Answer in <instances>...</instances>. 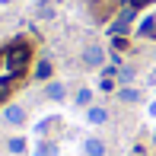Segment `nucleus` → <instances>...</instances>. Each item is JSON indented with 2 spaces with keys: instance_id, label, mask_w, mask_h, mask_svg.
<instances>
[{
  "instance_id": "1",
  "label": "nucleus",
  "mask_w": 156,
  "mask_h": 156,
  "mask_svg": "<svg viewBox=\"0 0 156 156\" xmlns=\"http://www.w3.org/2000/svg\"><path fill=\"white\" fill-rule=\"evenodd\" d=\"M29 61H32V48L26 45V41H13V45L3 48V64H6V70H10V76H19L29 67Z\"/></svg>"
},
{
  "instance_id": "2",
  "label": "nucleus",
  "mask_w": 156,
  "mask_h": 156,
  "mask_svg": "<svg viewBox=\"0 0 156 156\" xmlns=\"http://www.w3.org/2000/svg\"><path fill=\"white\" fill-rule=\"evenodd\" d=\"M134 19H137V10H134L131 3H127L124 10L118 13V19H115V23H112V35H124L127 29H131V23H134Z\"/></svg>"
},
{
  "instance_id": "3",
  "label": "nucleus",
  "mask_w": 156,
  "mask_h": 156,
  "mask_svg": "<svg viewBox=\"0 0 156 156\" xmlns=\"http://www.w3.org/2000/svg\"><path fill=\"white\" fill-rule=\"evenodd\" d=\"M83 64H86V67H102L105 64V51L99 45H86L83 48Z\"/></svg>"
},
{
  "instance_id": "4",
  "label": "nucleus",
  "mask_w": 156,
  "mask_h": 156,
  "mask_svg": "<svg viewBox=\"0 0 156 156\" xmlns=\"http://www.w3.org/2000/svg\"><path fill=\"white\" fill-rule=\"evenodd\" d=\"M86 121H89V124H105V121H108V112H105V108H99V105H89Z\"/></svg>"
},
{
  "instance_id": "5",
  "label": "nucleus",
  "mask_w": 156,
  "mask_h": 156,
  "mask_svg": "<svg viewBox=\"0 0 156 156\" xmlns=\"http://www.w3.org/2000/svg\"><path fill=\"white\" fill-rule=\"evenodd\" d=\"M83 150H86V156H105V144H102L99 137H89Z\"/></svg>"
},
{
  "instance_id": "6",
  "label": "nucleus",
  "mask_w": 156,
  "mask_h": 156,
  "mask_svg": "<svg viewBox=\"0 0 156 156\" xmlns=\"http://www.w3.org/2000/svg\"><path fill=\"white\" fill-rule=\"evenodd\" d=\"M6 121L10 124H23L26 121V108L23 105H10V108H6Z\"/></svg>"
},
{
  "instance_id": "7",
  "label": "nucleus",
  "mask_w": 156,
  "mask_h": 156,
  "mask_svg": "<svg viewBox=\"0 0 156 156\" xmlns=\"http://www.w3.org/2000/svg\"><path fill=\"white\" fill-rule=\"evenodd\" d=\"M140 35H144V38H153L156 35V16H147L144 23H140Z\"/></svg>"
},
{
  "instance_id": "8",
  "label": "nucleus",
  "mask_w": 156,
  "mask_h": 156,
  "mask_svg": "<svg viewBox=\"0 0 156 156\" xmlns=\"http://www.w3.org/2000/svg\"><path fill=\"white\" fill-rule=\"evenodd\" d=\"M118 99H121V102H137L140 93H137V89H131V86H124V89H118Z\"/></svg>"
},
{
  "instance_id": "9",
  "label": "nucleus",
  "mask_w": 156,
  "mask_h": 156,
  "mask_svg": "<svg viewBox=\"0 0 156 156\" xmlns=\"http://www.w3.org/2000/svg\"><path fill=\"white\" fill-rule=\"evenodd\" d=\"M48 99H64V83H48Z\"/></svg>"
},
{
  "instance_id": "10",
  "label": "nucleus",
  "mask_w": 156,
  "mask_h": 156,
  "mask_svg": "<svg viewBox=\"0 0 156 156\" xmlns=\"http://www.w3.org/2000/svg\"><path fill=\"white\" fill-rule=\"evenodd\" d=\"M35 156H58V147H54V144H48V140H45V144H41L38 150H35Z\"/></svg>"
},
{
  "instance_id": "11",
  "label": "nucleus",
  "mask_w": 156,
  "mask_h": 156,
  "mask_svg": "<svg viewBox=\"0 0 156 156\" xmlns=\"http://www.w3.org/2000/svg\"><path fill=\"white\" fill-rule=\"evenodd\" d=\"M35 76H38V80H48V76H51V64H48V61H41L38 67H35Z\"/></svg>"
},
{
  "instance_id": "12",
  "label": "nucleus",
  "mask_w": 156,
  "mask_h": 156,
  "mask_svg": "<svg viewBox=\"0 0 156 156\" xmlns=\"http://www.w3.org/2000/svg\"><path fill=\"white\" fill-rule=\"evenodd\" d=\"M93 102V93H89V89H80V93H76V105H89Z\"/></svg>"
},
{
  "instance_id": "13",
  "label": "nucleus",
  "mask_w": 156,
  "mask_h": 156,
  "mask_svg": "<svg viewBox=\"0 0 156 156\" xmlns=\"http://www.w3.org/2000/svg\"><path fill=\"white\" fill-rule=\"evenodd\" d=\"M10 150H13V153H23V150H26V140H23V137H13V140H10Z\"/></svg>"
},
{
  "instance_id": "14",
  "label": "nucleus",
  "mask_w": 156,
  "mask_h": 156,
  "mask_svg": "<svg viewBox=\"0 0 156 156\" xmlns=\"http://www.w3.org/2000/svg\"><path fill=\"white\" fill-rule=\"evenodd\" d=\"M112 45H115V51H127V38H124V35H115Z\"/></svg>"
},
{
  "instance_id": "15",
  "label": "nucleus",
  "mask_w": 156,
  "mask_h": 156,
  "mask_svg": "<svg viewBox=\"0 0 156 156\" xmlns=\"http://www.w3.org/2000/svg\"><path fill=\"white\" fill-rule=\"evenodd\" d=\"M118 76H121V83H131V80H134V70H131V67H121V70H118Z\"/></svg>"
},
{
  "instance_id": "16",
  "label": "nucleus",
  "mask_w": 156,
  "mask_h": 156,
  "mask_svg": "<svg viewBox=\"0 0 156 156\" xmlns=\"http://www.w3.org/2000/svg\"><path fill=\"white\" fill-rule=\"evenodd\" d=\"M99 89H102V93H112V89H115V83H112L108 76H102V83H99Z\"/></svg>"
},
{
  "instance_id": "17",
  "label": "nucleus",
  "mask_w": 156,
  "mask_h": 156,
  "mask_svg": "<svg viewBox=\"0 0 156 156\" xmlns=\"http://www.w3.org/2000/svg\"><path fill=\"white\" fill-rule=\"evenodd\" d=\"M147 3H153V0H131V6H134V10H140V6H147Z\"/></svg>"
},
{
  "instance_id": "18",
  "label": "nucleus",
  "mask_w": 156,
  "mask_h": 156,
  "mask_svg": "<svg viewBox=\"0 0 156 156\" xmlns=\"http://www.w3.org/2000/svg\"><path fill=\"white\" fill-rule=\"evenodd\" d=\"M153 58H156V51H153Z\"/></svg>"
}]
</instances>
